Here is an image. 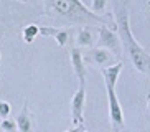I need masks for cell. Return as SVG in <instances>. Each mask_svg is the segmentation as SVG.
Listing matches in <instances>:
<instances>
[{"instance_id": "12", "label": "cell", "mask_w": 150, "mask_h": 132, "mask_svg": "<svg viewBox=\"0 0 150 132\" xmlns=\"http://www.w3.org/2000/svg\"><path fill=\"white\" fill-rule=\"evenodd\" d=\"M53 38H54V41L58 43V46H64L66 41L69 40V31L68 30H58L56 35H54Z\"/></svg>"}, {"instance_id": "5", "label": "cell", "mask_w": 150, "mask_h": 132, "mask_svg": "<svg viewBox=\"0 0 150 132\" xmlns=\"http://www.w3.org/2000/svg\"><path fill=\"white\" fill-rule=\"evenodd\" d=\"M97 45L99 48H104L107 51H112V55L120 56V43L119 36L115 35L114 31H110L106 25L99 26V38H97Z\"/></svg>"}, {"instance_id": "16", "label": "cell", "mask_w": 150, "mask_h": 132, "mask_svg": "<svg viewBox=\"0 0 150 132\" xmlns=\"http://www.w3.org/2000/svg\"><path fill=\"white\" fill-rule=\"evenodd\" d=\"M59 28L56 26H38V35L41 36H54Z\"/></svg>"}, {"instance_id": "3", "label": "cell", "mask_w": 150, "mask_h": 132, "mask_svg": "<svg viewBox=\"0 0 150 132\" xmlns=\"http://www.w3.org/2000/svg\"><path fill=\"white\" fill-rule=\"evenodd\" d=\"M107 91V102H109V121L110 126L114 129V132H119L125 127V119H124V111L122 106H120L119 99H117V94H115V89L112 88H106Z\"/></svg>"}, {"instance_id": "15", "label": "cell", "mask_w": 150, "mask_h": 132, "mask_svg": "<svg viewBox=\"0 0 150 132\" xmlns=\"http://www.w3.org/2000/svg\"><path fill=\"white\" fill-rule=\"evenodd\" d=\"M10 112H12V106H10V102L0 101V121H4V119H8Z\"/></svg>"}, {"instance_id": "2", "label": "cell", "mask_w": 150, "mask_h": 132, "mask_svg": "<svg viewBox=\"0 0 150 132\" xmlns=\"http://www.w3.org/2000/svg\"><path fill=\"white\" fill-rule=\"evenodd\" d=\"M45 9L48 12V15H54L59 13L63 17H68L69 20H94L102 25L109 23V20L102 18L101 15H94L81 0H45Z\"/></svg>"}, {"instance_id": "7", "label": "cell", "mask_w": 150, "mask_h": 132, "mask_svg": "<svg viewBox=\"0 0 150 132\" xmlns=\"http://www.w3.org/2000/svg\"><path fill=\"white\" fill-rule=\"evenodd\" d=\"M69 60H71L73 68H74L76 76H78V79H79V84H86V66H84V63H86V61H84L83 53H81V50L78 48V46L71 48Z\"/></svg>"}, {"instance_id": "4", "label": "cell", "mask_w": 150, "mask_h": 132, "mask_svg": "<svg viewBox=\"0 0 150 132\" xmlns=\"http://www.w3.org/2000/svg\"><path fill=\"white\" fill-rule=\"evenodd\" d=\"M84 104H86V84H79L78 91L74 92V96L71 97V104H69V111H71V119L73 124L76 126H83L84 124Z\"/></svg>"}, {"instance_id": "17", "label": "cell", "mask_w": 150, "mask_h": 132, "mask_svg": "<svg viewBox=\"0 0 150 132\" xmlns=\"http://www.w3.org/2000/svg\"><path fill=\"white\" fill-rule=\"evenodd\" d=\"M83 131H86L84 124H83V126H76V127H71V129H68V131H64V132H83Z\"/></svg>"}, {"instance_id": "13", "label": "cell", "mask_w": 150, "mask_h": 132, "mask_svg": "<svg viewBox=\"0 0 150 132\" xmlns=\"http://www.w3.org/2000/svg\"><path fill=\"white\" fill-rule=\"evenodd\" d=\"M106 5H107V0H93L91 2V12L94 15H99L101 12L106 10Z\"/></svg>"}, {"instance_id": "9", "label": "cell", "mask_w": 150, "mask_h": 132, "mask_svg": "<svg viewBox=\"0 0 150 132\" xmlns=\"http://www.w3.org/2000/svg\"><path fill=\"white\" fill-rule=\"evenodd\" d=\"M15 124H17V129H20V132H33V116L28 109L27 101L23 104L22 111L15 117Z\"/></svg>"}, {"instance_id": "20", "label": "cell", "mask_w": 150, "mask_h": 132, "mask_svg": "<svg viewBox=\"0 0 150 132\" xmlns=\"http://www.w3.org/2000/svg\"><path fill=\"white\" fill-rule=\"evenodd\" d=\"M0 38H2V35H0Z\"/></svg>"}, {"instance_id": "19", "label": "cell", "mask_w": 150, "mask_h": 132, "mask_svg": "<svg viewBox=\"0 0 150 132\" xmlns=\"http://www.w3.org/2000/svg\"><path fill=\"white\" fill-rule=\"evenodd\" d=\"M83 132H88V131H83Z\"/></svg>"}, {"instance_id": "6", "label": "cell", "mask_w": 150, "mask_h": 132, "mask_svg": "<svg viewBox=\"0 0 150 132\" xmlns=\"http://www.w3.org/2000/svg\"><path fill=\"white\" fill-rule=\"evenodd\" d=\"M115 58H117L115 55H112L110 51H107V50H104V48H93L88 53V58H86V60H88L89 63L96 65V66L106 68V66L114 65ZM86 60H84V61H86Z\"/></svg>"}, {"instance_id": "14", "label": "cell", "mask_w": 150, "mask_h": 132, "mask_svg": "<svg viewBox=\"0 0 150 132\" xmlns=\"http://www.w3.org/2000/svg\"><path fill=\"white\" fill-rule=\"evenodd\" d=\"M0 127L4 132H17V124H15V119H4L0 122Z\"/></svg>"}, {"instance_id": "8", "label": "cell", "mask_w": 150, "mask_h": 132, "mask_svg": "<svg viewBox=\"0 0 150 132\" xmlns=\"http://www.w3.org/2000/svg\"><path fill=\"white\" fill-rule=\"evenodd\" d=\"M122 61H117L110 66H106V68H101V75L104 78V83H106V88H112L115 89V84H117V79H119V75L122 71Z\"/></svg>"}, {"instance_id": "18", "label": "cell", "mask_w": 150, "mask_h": 132, "mask_svg": "<svg viewBox=\"0 0 150 132\" xmlns=\"http://www.w3.org/2000/svg\"><path fill=\"white\" fill-rule=\"evenodd\" d=\"M17 2H22V4H27V2H30V0H17Z\"/></svg>"}, {"instance_id": "11", "label": "cell", "mask_w": 150, "mask_h": 132, "mask_svg": "<svg viewBox=\"0 0 150 132\" xmlns=\"http://www.w3.org/2000/svg\"><path fill=\"white\" fill-rule=\"evenodd\" d=\"M38 26L40 25H25L22 30V36H23V41L28 45H31L33 41H35V38L38 36Z\"/></svg>"}, {"instance_id": "10", "label": "cell", "mask_w": 150, "mask_h": 132, "mask_svg": "<svg viewBox=\"0 0 150 132\" xmlns=\"http://www.w3.org/2000/svg\"><path fill=\"white\" fill-rule=\"evenodd\" d=\"M76 45H78V48L81 46H93L94 45V35L91 33L89 28H79L78 30V35H76Z\"/></svg>"}, {"instance_id": "1", "label": "cell", "mask_w": 150, "mask_h": 132, "mask_svg": "<svg viewBox=\"0 0 150 132\" xmlns=\"http://www.w3.org/2000/svg\"><path fill=\"white\" fill-rule=\"evenodd\" d=\"M115 26H117V31H119V35H117L119 36V43L122 45L125 53L129 55L134 68L137 71H140L142 75H149L150 71L149 51L132 35L130 22H129V9L125 0L120 2V5L115 9Z\"/></svg>"}]
</instances>
